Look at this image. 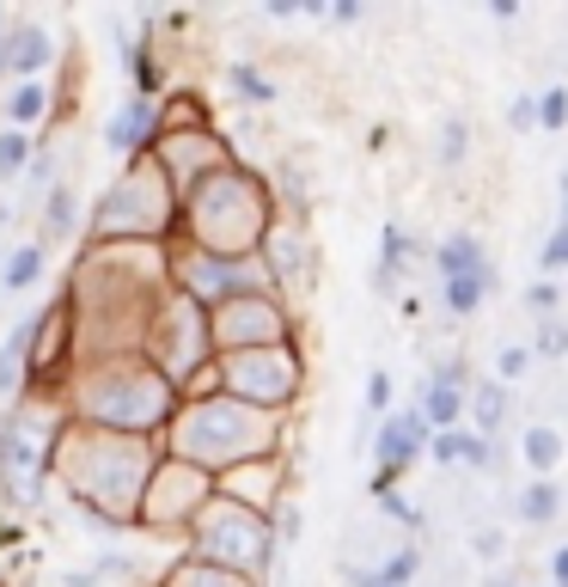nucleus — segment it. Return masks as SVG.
I'll use <instances>...</instances> for the list:
<instances>
[{"label":"nucleus","instance_id":"nucleus-16","mask_svg":"<svg viewBox=\"0 0 568 587\" xmlns=\"http://www.w3.org/2000/svg\"><path fill=\"white\" fill-rule=\"evenodd\" d=\"M525 459H532L537 471H556V459H563V434H556V429H532V434H525Z\"/></svg>","mask_w":568,"mask_h":587},{"label":"nucleus","instance_id":"nucleus-2","mask_svg":"<svg viewBox=\"0 0 568 587\" xmlns=\"http://www.w3.org/2000/svg\"><path fill=\"white\" fill-rule=\"evenodd\" d=\"M0 478H7V495L19 508H37L44 502V478H37V453L25 441V422H7L0 429Z\"/></svg>","mask_w":568,"mask_h":587},{"label":"nucleus","instance_id":"nucleus-15","mask_svg":"<svg viewBox=\"0 0 568 587\" xmlns=\"http://www.w3.org/2000/svg\"><path fill=\"white\" fill-rule=\"evenodd\" d=\"M227 80H232V93H245V105H269V98H276V86H269L257 68H245V62H232Z\"/></svg>","mask_w":568,"mask_h":587},{"label":"nucleus","instance_id":"nucleus-22","mask_svg":"<svg viewBox=\"0 0 568 587\" xmlns=\"http://www.w3.org/2000/svg\"><path fill=\"white\" fill-rule=\"evenodd\" d=\"M459 459H464V465H490L495 447L483 441V434H464V429H459Z\"/></svg>","mask_w":568,"mask_h":587},{"label":"nucleus","instance_id":"nucleus-25","mask_svg":"<svg viewBox=\"0 0 568 587\" xmlns=\"http://www.w3.org/2000/svg\"><path fill=\"white\" fill-rule=\"evenodd\" d=\"M428 453H434L440 465H452V459H459V429H440V434H428Z\"/></svg>","mask_w":568,"mask_h":587},{"label":"nucleus","instance_id":"nucleus-19","mask_svg":"<svg viewBox=\"0 0 568 587\" xmlns=\"http://www.w3.org/2000/svg\"><path fill=\"white\" fill-rule=\"evenodd\" d=\"M532 110H537V123H544V129H563L568 123V93H563V86H551V93L532 98Z\"/></svg>","mask_w":568,"mask_h":587},{"label":"nucleus","instance_id":"nucleus-18","mask_svg":"<svg viewBox=\"0 0 568 587\" xmlns=\"http://www.w3.org/2000/svg\"><path fill=\"white\" fill-rule=\"evenodd\" d=\"M464 141H471V129H464V117H452V123L440 129V147H434V159H440V166H459V159H464Z\"/></svg>","mask_w":568,"mask_h":587},{"label":"nucleus","instance_id":"nucleus-21","mask_svg":"<svg viewBox=\"0 0 568 587\" xmlns=\"http://www.w3.org/2000/svg\"><path fill=\"white\" fill-rule=\"evenodd\" d=\"M495 368H501V386H507V380H520V373L532 368V349H520V343H513V349H501V356H495Z\"/></svg>","mask_w":568,"mask_h":587},{"label":"nucleus","instance_id":"nucleus-20","mask_svg":"<svg viewBox=\"0 0 568 587\" xmlns=\"http://www.w3.org/2000/svg\"><path fill=\"white\" fill-rule=\"evenodd\" d=\"M25 159H32V141L19 135V129H13V135H0V184H7V178L25 166Z\"/></svg>","mask_w":568,"mask_h":587},{"label":"nucleus","instance_id":"nucleus-30","mask_svg":"<svg viewBox=\"0 0 568 587\" xmlns=\"http://www.w3.org/2000/svg\"><path fill=\"white\" fill-rule=\"evenodd\" d=\"M507 123H513V129H532V123H537L532 98H513V105H507Z\"/></svg>","mask_w":568,"mask_h":587},{"label":"nucleus","instance_id":"nucleus-23","mask_svg":"<svg viewBox=\"0 0 568 587\" xmlns=\"http://www.w3.org/2000/svg\"><path fill=\"white\" fill-rule=\"evenodd\" d=\"M568 349V331L556 325V319H544V325H537V356H563Z\"/></svg>","mask_w":568,"mask_h":587},{"label":"nucleus","instance_id":"nucleus-26","mask_svg":"<svg viewBox=\"0 0 568 587\" xmlns=\"http://www.w3.org/2000/svg\"><path fill=\"white\" fill-rule=\"evenodd\" d=\"M537 263H544V269H563V263H568V227L551 232V245H544V257H537Z\"/></svg>","mask_w":568,"mask_h":587},{"label":"nucleus","instance_id":"nucleus-32","mask_svg":"<svg viewBox=\"0 0 568 587\" xmlns=\"http://www.w3.org/2000/svg\"><path fill=\"white\" fill-rule=\"evenodd\" d=\"M0 544H13V526H0Z\"/></svg>","mask_w":568,"mask_h":587},{"label":"nucleus","instance_id":"nucleus-6","mask_svg":"<svg viewBox=\"0 0 568 587\" xmlns=\"http://www.w3.org/2000/svg\"><path fill=\"white\" fill-rule=\"evenodd\" d=\"M434 263H440L446 281H452V276H483V269H490V257H483V245H476L471 232H452V239L434 251Z\"/></svg>","mask_w":568,"mask_h":587},{"label":"nucleus","instance_id":"nucleus-3","mask_svg":"<svg viewBox=\"0 0 568 587\" xmlns=\"http://www.w3.org/2000/svg\"><path fill=\"white\" fill-rule=\"evenodd\" d=\"M422 447H428V422H422V410H403V417L385 422L379 441H373V453H379V495H391V478H398Z\"/></svg>","mask_w":568,"mask_h":587},{"label":"nucleus","instance_id":"nucleus-8","mask_svg":"<svg viewBox=\"0 0 568 587\" xmlns=\"http://www.w3.org/2000/svg\"><path fill=\"white\" fill-rule=\"evenodd\" d=\"M32 337H37V319H19L13 337H7V349H0V392H19V368H25Z\"/></svg>","mask_w":568,"mask_h":587},{"label":"nucleus","instance_id":"nucleus-27","mask_svg":"<svg viewBox=\"0 0 568 587\" xmlns=\"http://www.w3.org/2000/svg\"><path fill=\"white\" fill-rule=\"evenodd\" d=\"M385 404H391V373L373 368V380H367V410H385Z\"/></svg>","mask_w":568,"mask_h":587},{"label":"nucleus","instance_id":"nucleus-7","mask_svg":"<svg viewBox=\"0 0 568 587\" xmlns=\"http://www.w3.org/2000/svg\"><path fill=\"white\" fill-rule=\"evenodd\" d=\"M269 269H276V276H306L312 269V251H306V239H300V232H269Z\"/></svg>","mask_w":568,"mask_h":587},{"label":"nucleus","instance_id":"nucleus-11","mask_svg":"<svg viewBox=\"0 0 568 587\" xmlns=\"http://www.w3.org/2000/svg\"><path fill=\"white\" fill-rule=\"evenodd\" d=\"M37 276H44V245H19L13 263H7V276H0V288H7V294H25Z\"/></svg>","mask_w":568,"mask_h":587},{"label":"nucleus","instance_id":"nucleus-31","mask_svg":"<svg viewBox=\"0 0 568 587\" xmlns=\"http://www.w3.org/2000/svg\"><path fill=\"white\" fill-rule=\"evenodd\" d=\"M483 587H513V582H507V575H490V582H483Z\"/></svg>","mask_w":568,"mask_h":587},{"label":"nucleus","instance_id":"nucleus-10","mask_svg":"<svg viewBox=\"0 0 568 587\" xmlns=\"http://www.w3.org/2000/svg\"><path fill=\"white\" fill-rule=\"evenodd\" d=\"M520 520L525 526H551L556 520V483L551 478H537V483L520 490Z\"/></svg>","mask_w":568,"mask_h":587},{"label":"nucleus","instance_id":"nucleus-28","mask_svg":"<svg viewBox=\"0 0 568 587\" xmlns=\"http://www.w3.org/2000/svg\"><path fill=\"white\" fill-rule=\"evenodd\" d=\"M293 544H300V508H281V551H293Z\"/></svg>","mask_w":568,"mask_h":587},{"label":"nucleus","instance_id":"nucleus-4","mask_svg":"<svg viewBox=\"0 0 568 587\" xmlns=\"http://www.w3.org/2000/svg\"><path fill=\"white\" fill-rule=\"evenodd\" d=\"M147 135H154V98L135 93L123 110H117V117H110L105 147H110V154H141V147H147Z\"/></svg>","mask_w":568,"mask_h":587},{"label":"nucleus","instance_id":"nucleus-14","mask_svg":"<svg viewBox=\"0 0 568 587\" xmlns=\"http://www.w3.org/2000/svg\"><path fill=\"white\" fill-rule=\"evenodd\" d=\"M7 110H13V123H44V110H49V93H44V80H25L13 98H7Z\"/></svg>","mask_w":568,"mask_h":587},{"label":"nucleus","instance_id":"nucleus-24","mask_svg":"<svg viewBox=\"0 0 568 587\" xmlns=\"http://www.w3.org/2000/svg\"><path fill=\"white\" fill-rule=\"evenodd\" d=\"M525 307H532L537 319H556V281H537V288L525 294Z\"/></svg>","mask_w":568,"mask_h":587},{"label":"nucleus","instance_id":"nucleus-5","mask_svg":"<svg viewBox=\"0 0 568 587\" xmlns=\"http://www.w3.org/2000/svg\"><path fill=\"white\" fill-rule=\"evenodd\" d=\"M49 56H56V49H49L44 25H19V32L7 37V49H0V68H7V74H44Z\"/></svg>","mask_w":568,"mask_h":587},{"label":"nucleus","instance_id":"nucleus-29","mask_svg":"<svg viewBox=\"0 0 568 587\" xmlns=\"http://www.w3.org/2000/svg\"><path fill=\"white\" fill-rule=\"evenodd\" d=\"M501 551H507V539L495 532V526H483V532H476V556H490V563H495Z\"/></svg>","mask_w":568,"mask_h":587},{"label":"nucleus","instance_id":"nucleus-12","mask_svg":"<svg viewBox=\"0 0 568 587\" xmlns=\"http://www.w3.org/2000/svg\"><path fill=\"white\" fill-rule=\"evenodd\" d=\"M403 257H410V239H403V227H385V245H379V269H373V288H391L403 269Z\"/></svg>","mask_w":568,"mask_h":587},{"label":"nucleus","instance_id":"nucleus-13","mask_svg":"<svg viewBox=\"0 0 568 587\" xmlns=\"http://www.w3.org/2000/svg\"><path fill=\"white\" fill-rule=\"evenodd\" d=\"M490 269H483V276H452V281H446V307H452V312H476V307H483V294H490Z\"/></svg>","mask_w":568,"mask_h":587},{"label":"nucleus","instance_id":"nucleus-17","mask_svg":"<svg viewBox=\"0 0 568 587\" xmlns=\"http://www.w3.org/2000/svg\"><path fill=\"white\" fill-rule=\"evenodd\" d=\"M49 196V239H62L68 227H74V184H56V190H44Z\"/></svg>","mask_w":568,"mask_h":587},{"label":"nucleus","instance_id":"nucleus-1","mask_svg":"<svg viewBox=\"0 0 568 587\" xmlns=\"http://www.w3.org/2000/svg\"><path fill=\"white\" fill-rule=\"evenodd\" d=\"M190 294L196 300H257L263 288V269H251V263H227V257H202L184 269Z\"/></svg>","mask_w":568,"mask_h":587},{"label":"nucleus","instance_id":"nucleus-9","mask_svg":"<svg viewBox=\"0 0 568 587\" xmlns=\"http://www.w3.org/2000/svg\"><path fill=\"white\" fill-rule=\"evenodd\" d=\"M471 410H476V434L490 441V434L501 429V417H507V386H501V380L476 386V392H471Z\"/></svg>","mask_w":568,"mask_h":587}]
</instances>
